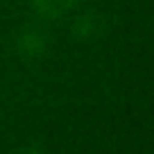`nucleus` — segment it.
<instances>
[{"mask_svg": "<svg viewBox=\"0 0 154 154\" xmlns=\"http://www.w3.org/2000/svg\"><path fill=\"white\" fill-rule=\"evenodd\" d=\"M45 36L38 29H25L18 36V50L27 57H38V54L45 52Z\"/></svg>", "mask_w": 154, "mask_h": 154, "instance_id": "obj_1", "label": "nucleus"}, {"mask_svg": "<svg viewBox=\"0 0 154 154\" xmlns=\"http://www.w3.org/2000/svg\"><path fill=\"white\" fill-rule=\"evenodd\" d=\"M79 0H32L34 9L45 18H59L66 11H70Z\"/></svg>", "mask_w": 154, "mask_h": 154, "instance_id": "obj_2", "label": "nucleus"}, {"mask_svg": "<svg viewBox=\"0 0 154 154\" xmlns=\"http://www.w3.org/2000/svg\"><path fill=\"white\" fill-rule=\"evenodd\" d=\"M20 154H43V152H41L38 147H25V149H23Z\"/></svg>", "mask_w": 154, "mask_h": 154, "instance_id": "obj_3", "label": "nucleus"}]
</instances>
